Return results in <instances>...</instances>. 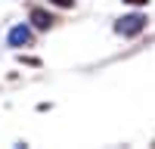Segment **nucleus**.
Listing matches in <instances>:
<instances>
[{
	"label": "nucleus",
	"mask_w": 155,
	"mask_h": 149,
	"mask_svg": "<svg viewBox=\"0 0 155 149\" xmlns=\"http://www.w3.org/2000/svg\"><path fill=\"white\" fill-rule=\"evenodd\" d=\"M143 25H146L143 16H124L121 22H115V31L124 34V37H130V34H140V31H143Z\"/></svg>",
	"instance_id": "f257e3e1"
},
{
	"label": "nucleus",
	"mask_w": 155,
	"mask_h": 149,
	"mask_svg": "<svg viewBox=\"0 0 155 149\" xmlns=\"http://www.w3.org/2000/svg\"><path fill=\"white\" fill-rule=\"evenodd\" d=\"M28 41H31V31L25 28V25H16V28L9 31V44H12V47H25Z\"/></svg>",
	"instance_id": "f03ea898"
},
{
	"label": "nucleus",
	"mask_w": 155,
	"mask_h": 149,
	"mask_svg": "<svg viewBox=\"0 0 155 149\" xmlns=\"http://www.w3.org/2000/svg\"><path fill=\"white\" fill-rule=\"evenodd\" d=\"M31 25H34V28H41V31H47L50 25H53V16L44 12V9H34V12H31Z\"/></svg>",
	"instance_id": "7ed1b4c3"
},
{
	"label": "nucleus",
	"mask_w": 155,
	"mask_h": 149,
	"mask_svg": "<svg viewBox=\"0 0 155 149\" xmlns=\"http://www.w3.org/2000/svg\"><path fill=\"white\" fill-rule=\"evenodd\" d=\"M50 3H53V6H65V9H68V6H74V0H50Z\"/></svg>",
	"instance_id": "20e7f679"
},
{
	"label": "nucleus",
	"mask_w": 155,
	"mask_h": 149,
	"mask_svg": "<svg viewBox=\"0 0 155 149\" xmlns=\"http://www.w3.org/2000/svg\"><path fill=\"white\" fill-rule=\"evenodd\" d=\"M127 3H134V6H137V3H140V6H143V3H146V0H127Z\"/></svg>",
	"instance_id": "39448f33"
}]
</instances>
